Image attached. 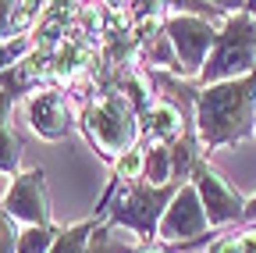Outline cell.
<instances>
[{"label": "cell", "mask_w": 256, "mask_h": 253, "mask_svg": "<svg viewBox=\"0 0 256 253\" xmlns=\"http://www.w3.org/2000/svg\"><path fill=\"white\" fill-rule=\"evenodd\" d=\"M256 82H220L210 86L200 97V132L210 143H224L246 132L249 121V104H252Z\"/></svg>", "instance_id": "1"}, {"label": "cell", "mask_w": 256, "mask_h": 253, "mask_svg": "<svg viewBox=\"0 0 256 253\" xmlns=\"http://www.w3.org/2000/svg\"><path fill=\"white\" fill-rule=\"evenodd\" d=\"M252 54H256V22L252 15H238L232 18V25L220 36V50L210 57L206 65V79H232L238 72L252 68Z\"/></svg>", "instance_id": "2"}, {"label": "cell", "mask_w": 256, "mask_h": 253, "mask_svg": "<svg viewBox=\"0 0 256 253\" xmlns=\"http://www.w3.org/2000/svg\"><path fill=\"white\" fill-rule=\"evenodd\" d=\"M89 132L107 153H118V150L128 153V146L136 139V118L121 93H110V97L89 107Z\"/></svg>", "instance_id": "3"}, {"label": "cell", "mask_w": 256, "mask_h": 253, "mask_svg": "<svg viewBox=\"0 0 256 253\" xmlns=\"http://www.w3.org/2000/svg\"><path fill=\"white\" fill-rule=\"evenodd\" d=\"M206 225V210L203 200L192 185H185L182 193L171 200L164 221H160V239H188V235H200Z\"/></svg>", "instance_id": "4"}, {"label": "cell", "mask_w": 256, "mask_h": 253, "mask_svg": "<svg viewBox=\"0 0 256 253\" xmlns=\"http://www.w3.org/2000/svg\"><path fill=\"white\" fill-rule=\"evenodd\" d=\"M210 40H214L210 25L200 22V18H192V15H182V18L171 22V43H174V50H178V57L185 61L188 72H196V68L203 65Z\"/></svg>", "instance_id": "5"}, {"label": "cell", "mask_w": 256, "mask_h": 253, "mask_svg": "<svg viewBox=\"0 0 256 253\" xmlns=\"http://www.w3.org/2000/svg\"><path fill=\"white\" fill-rule=\"evenodd\" d=\"M8 214L18 217V221H28V225H36V228H40V221L46 217L40 171H28V175H22V178L11 185V193H8Z\"/></svg>", "instance_id": "6"}, {"label": "cell", "mask_w": 256, "mask_h": 253, "mask_svg": "<svg viewBox=\"0 0 256 253\" xmlns=\"http://www.w3.org/2000/svg\"><path fill=\"white\" fill-rule=\"evenodd\" d=\"M196 193H200V200H203V210H206V217L210 221H232V217H238L242 214V200L232 193L228 185H224L217 175H210V171H203L200 175V182H196Z\"/></svg>", "instance_id": "7"}, {"label": "cell", "mask_w": 256, "mask_h": 253, "mask_svg": "<svg viewBox=\"0 0 256 253\" xmlns=\"http://www.w3.org/2000/svg\"><path fill=\"white\" fill-rule=\"evenodd\" d=\"M28 118H32V129H36L40 136H50V139L64 136L68 125H72V114H68V107H64L60 93H40V97H32Z\"/></svg>", "instance_id": "8"}, {"label": "cell", "mask_w": 256, "mask_h": 253, "mask_svg": "<svg viewBox=\"0 0 256 253\" xmlns=\"http://www.w3.org/2000/svg\"><path fill=\"white\" fill-rule=\"evenodd\" d=\"M156 196L153 193H132L124 203H121V210H118V217L121 221H128V225H136V228H142V232H150L153 225H156Z\"/></svg>", "instance_id": "9"}, {"label": "cell", "mask_w": 256, "mask_h": 253, "mask_svg": "<svg viewBox=\"0 0 256 253\" xmlns=\"http://www.w3.org/2000/svg\"><path fill=\"white\" fill-rule=\"evenodd\" d=\"M146 121H150L153 136H164V139H174L182 132V114L174 107H168V104H153L150 114H146Z\"/></svg>", "instance_id": "10"}, {"label": "cell", "mask_w": 256, "mask_h": 253, "mask_svg": "<svg viewBox=\"0 0 256 253\" xmlns=\"http://www.w3.org/2000/svg\"><path fill=\"white\" fill-rule=\"evenodd\" d=\"M50 72H54V50H32L28 57H22L14 79L18 82H36V79H43Z\"/></svg>", "instance_id": "11"}, {"label": "cell", "mask_w": 256, "mask_h": 253, "mask_svg": "<svg viewBox=\"0 0 256 253\" xmlns=\"http://www.w3.org/2000/svg\"><path fill=\"white\" fill-rule=\"evenodd\" d=\"M50 242H54V235H50L46 228H28V232H22V239H18V253H46Z\"/></svg>", "instance_id": "12"}, {"label": "cell", "mask_w": 256, "mask_h": 253, "mask_svg": "<svg viewBox=\"0 0 256 253\" xmlns=\"http://www.w3.org/2000/svg\"><path fill=\"white\" fill-rule=\"evenodd\" d=\"M18 164V136L11 129H0V171H11Z\"/></svg>", "instance_id": "13"}, {"label": "cell", "mask_w": 256, "mask_h": 253, "mask_svg": "<svg viewBox=\"0 0 256 253\" xmlns=\"http://www.w3.org/2000/svg\"><path fill=\"white\" fill-rule=\"evenodd\" d=\"M168 164H171V157H168V150L164 146H153V153H150V161H146V171H150V182H168Z\"/></svg>", "instance_id": "14"}, {"label": "cell", "mask_w": 256, "mask_h": 253, "mask_svg": "<svg viewBox=\"0 0 256 253\" xmlns=\"http://www.w3.org/2000/svg\"><path fill=\"white\" fill-rule=\"evenodd\" d=\"M214 253H256V232L235 235V239H224L214 246Z\"/></svg>", "instance_id": "15"}, {"label": "cell", "mask_w": 256, "mask_h": 253, "mask_svg": "<svg viewBox=\"0 0 256 253\" xmlns=\"http://www.w3.org/2000/svg\"><path fill=\"white\" fill-rule=\"evenodd\" d=\"M142 164H146L142 153H139V150H128L121 161H118V175H121V178H136V175L142 171Z\"/></svg>", "instance_id": "16"}, {"label": "cell", "mask_w": 256, "mask_h": 253, "mask_svg": "<svg viewBox=\"0 0 256 253\" xmlns=\"http://www.w3.org/2000/svg\"><path fill=\"white\" fill-rule=\"evenodd\" d=\"M124 93H128V104H136V107H142L146 104V79L142 75H128L124 79Z\"/></svg>", "instance_id": "17"}, {"label": "cell", "mask_w": 256, "mask_h": 253, "mask_svg": "<svg viewBox=\"0 0 256 253\" xmlns=\"http://www.w3.org/2000/svg\"><path fill=\"white\" fill-rule=\"evenodd\" d=\"M82 242H86V228H72L68 235H60V242H57L54 253H78Z\"/></svg>", "instance_id": "18"}, {"label": "cell", "mask_w": 256, "mask_h": 253, "mask_svg": "<svg viewBox=\"0 0 256 253\" xmlns=\"http://www.w3.org/2000/svg\"><path fill=\"white\" fill-rule=\"evenodd\" d=\"M14 225H11V217H0V253H11V246H14Z\"/></svg>", "instance_id": "19"}, {"label": "cell", "mask_w": 256, "mask_h": 253, "mask_svg": "<svg viewBox=\"0 0 256 253\" xmlns=\"http://www.w3.org/2000/svg\"><path fill=\"white\" fill-rule=\"evenodd\" d=\"M11 15H14V4H0V36L14 33V25H11Z\"/></svg>", "instance_id": "20"}, {"label": "cell", "mask_w": 256, "mask_h": 253, "mask_svg": "<svg viewBox=\"0 0 256 253\" xmlns=\"http://www.w3.org/2000/svg\"><path fill=\"white\" fill-rule=\"evenodd\" d=\"M14 54H18V47H0V68H4V65H11V61H14Z\"/></svg>", "instance_id": "21"}, {"label": "cell", "mask_w": 256, "mask_h": 253, "mask_svg": "<svg viewBox=\"0 0 256 253\" xmlns=\"http://www.w3.org/2000/svg\"><path fill=\"white\" fill-rule=\"evenodd\" d=\"M8 111H11V97L4 89H0V125H4V118H8Z\"/></svg>", "instance_id": "22"}, {"label": "cell", "mask_w": 256, "mask_h": 253, "mask_svg": "<svg viewBox=\"0 0 256 253\" xmlns=\"http://www.w3.org/2000/svg\"><path fill=\"white\" fill-rule=\"evenodd\" d=\"M249 217H256V200H252V203H249Z\"/></svg>", "instance_id": "23"}, {"label": "cell", "mask_w": 256, "mask_h": 253, "mask_svg": "<svg viewBox=\"0 0 256 253\" xmlns=\"http://www.w3.org/2000/svg\"><path fill=\"white\" fill-rule=\"evenodd\" d=\"M146 253H156V249H146Z\"/></svg>", "instance_id": "24"}]
</instances>
